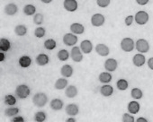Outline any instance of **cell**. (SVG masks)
<instances>
[{
    "label": "cell",
    "mask_w": 153,
    "mask_h": 122,
    "mask_svg": "<svg viewBox=\"0 0 153 122\" xmlns=\"http://www.w3.org/2000/svg\"><path fill=\"white\" fill-rule=\"evenodd\" d=\"M135 48L139 51V53H147L149 50V44L144 39H140L135 43Z\"/></svg>",
    "instance_id": "cell-5"
},
{
    "label": "cell",
    "mask_w": 153,
    "mask_h": 122,
    "mask_svg": "<svg viewBox=\"0 0 153 122\" xmlns=\"http://www.w3.org/2000/svg\"><path fill=\"white\" fill-rule=\"evenodd\" d=\"M135 43L131 38H124L121 41V49L124 52H131L134 49Z\"/></svg>",
    "instance_id": "cell-4"
},
{
    "label": "cell",
    "mask_w": 153,
    "mask_h": 122,
    "mask_svg": "<svg viewBox=\"0 0 153 122\" xmlns=\"http://www.w3.org/2000/svg\"><path fill=\"white\" fill-rule=\"evenodd\" d=\"M48 102V97L44 93H37L33 97V103L38 108H43Z\"/></svg>",
    "instance_id": "cell-1"
},
{
    "label": "cell",
    "mask_w": 153,
    "mask_h": 122,
    "mask_svg": "<svg viewBox=\"0 0 153 122\" xmlns=\"http://www.w3.org/2000/svg\"><path fill=\"white\" fill-rule=\"evenodd\" d=\"M73 73H74V70L70 65H64V66H62V68L60 69V74L65 78H68V77L72 76Z\"/></svg>",
    "instance_id": "cell-18"
},
{
    "label": "cell",
    "mask_w": 153,
    "mask_h": 122,
    "mask_svg": "<svg viewBox=\"0 0 153 122\" xmlns=\"http://www.w3.org/2000/svg\"><path fill=\"white\" fill-rule=\"evenodd\" d=\"M105 22V18L101 14H95L91 17V24L95 27H100L104 25Z\"/></svg>",
    "instance_id": "cell-8"
},
{
    "label": "cell",
    "mask_w": 153,
    "mask_h": 122,
    "mask_svg": "<svg viewBox=\"0 0 153 122\" xmlns=\"http://www.w3.org/2000/svg\"><path fill=\"white\" fill-rule=\"evenodd\" d=\"M41 1L42 3H44V4H50V3L52 2V0H41Z\"/></svg>",
    "instance_id": "cell-47"
},
{
    "label": "cell",
    "mask_w": 153,
    "mask_h": 122,
    "mask_svg": "<svg viewBox=\"0 0 153 122\" xmlns=\"http://www.w3.org/2000/svg\"><path fill=\"white\" fill-rule=\"evenodd\" d=\"M127 109H128L129 113H131L132 115H135L140 111V103L137 101H132L129 102Z\"/></svg>",
    "instance_id": "cell-17"
},
{
    "label": "cell",
    "mask_w": 153,
    "mask_h": 122,
    "mask_svg": "<svg viewBox=\"0 0 153 122\" xmlns=\"http://www.w3.org/2000/svg\"><path fill=\"white\" fill-rule=\"evenodd\" d=\"M23 11H24V13H25V15L30 16V15H35L36 8H35V7H34L33 5H26V6L24 7Z\"/></svg>",
    "instance_id": "cell-27"
},
{
    "label": "cell",
    "mask_w": 153,
    "mask_h": 122,
    "mask_svg": "<svg viewBox=\"0 0 153 122\" xmlns=\"http://www.w3.org/2000/svg\"><path fill=\"white\" fill-rule=\"evenodd\" d=\"M46 33V31L43 27H37L34 31V35L37 38H42Z\"/></svg>",
    "instance_id": "cell-36"
},
{
    "label": "cell",
    "mask_w": 153,
    "mask_h": 122,
    "mask_svg": "<svg viewBox=\"0 0 153 122\" xmlns=\"http://www.w3.org/2000/svg\"><path fill=\"white\" fill-rule=\"evenodd\" d=\"M133 21H134V16H132V15H128V16L125 18V20H124L125 25H126V26H131V25L132 24Z\"/></svg>",
    "instance_id": "cell-40"
},
{
    "label": "cell",
    "mask_w": 153,
    "mask_h": 122,
    "mask_svg": "<svg viewBox=\"0 0 153 122\" xmlns=\"http://www.w3.org/2000/svg\"><path fill=\"white\" fill-rule=\"evenodd\" d=\"M80 49L83 53L85 54H89L93 50V44L90 40H85L80 43Z\"/></svg>",
    "instance_id": "cell-15"
},
{
    "label": "cell",
    "mask_w": 153,
    "mask_h": 122,
    "mask_svg": "<svg viewBox=\"0 0 153 122\" xmlns=\"http://www.w3.org/2000/svg\"><path fill=\"white\" fill-rule=\"evenodd\" d=\"M96 52L101 56V57H106L109 55L110 53V49L109 48L105 45V44H103V43H99L96 46Z\"/></svg>",
    "instance_id": "cell-12"
},
{
    "label": "cell",
    "mask_w": 153,
    "mask_h": 122,
    "mask_svg": "<svg viewBox=\"0 0 153 122\" xmlns=\"http://www.w3.org/2000/svg\"><path fill=\"white\" fill-rule=\"evenodd\" d=\"M11 48V43L7 39L2 38L0 40V50L3 52H7Z\"/></svg>",
    "instance_id": "cell-26"
},
{
    "label": "cell",
    "mask_w": 153,
    "mask_h": 122,
    "mask_svg": "<svg viewBox=\"0 0 153 122\" xmlns=\"http://www.w3.org/2000/svg\"><path fill=\"white\" fill-rule=\"evenodd\" d=\"M149 14L145 11H139L136 13L134 16V21L139 24V25H144L149 22Z\"/></svg>",
    "instance_id": "cell-3"
},
{
    "label": "cell",
    "mask_w": 153,
    "mask_h": 122,
    "mask_svg": "<svg viewBox=\"0 0 153 122\" xmlns=\"http://www.w3.org/2000/svg\"><path fill=\"white\" fill-rule=\"evenodd\" d=\"M82 50L80 49V47H73L70 52V57H72L74 62H81L83 59V55H82Z\"/></svg>",
    "instance_id": "cell-6"
},
{
    "label": "cell",
    "mask_w": 153,
    "mask_h": 122,
    "mask_svg": "<svg viewBox=\"0 0 153 122\" xmlns=\"http://www.w3.org/2000/svg\"><path fill=\"white\" fill-rule=\"evenodd\" d=\"M57 43L53 39H48L44 41V48L48 50H52L56 48Z\"/></svg>",
    "instance_id": "cell-31"
},
{
    "label": "cell",
    "mask_w": 153,
    "mask_h": 122,
    "mask_svg": "<svg viewBox=\"0 0 153 122\" xmlns=\"http://www.w3.org/2000/svg\"><path fill=\"white\" fill-rule=\"evenodd\" d=\"M118 62L114 58H108L105 62V68L108 72H114L117 69Z\"/></svg>",
    "instance_id": "cell-9"
},
{
    "label": "cell",
    "mask_w": 153,
    "mask_h": 122,
    "mask_svg": "<svg viewBox=\"0 0 153 122\" xmlns=\"http://www.w3.org/2000/svg\"><path fill=\"white\" fill-rule=\"evenodd\" d=\"M50 105H51V108L53 110H60L63 108L64 103H63V101H62V100L56 98V99H53V100L51 101Z\"/></svg>",
    "instance_id": "cell-22"
},
{
    "label": "cell",
    "mask_w": 153,
    "mask_h": 122,
    "mask_svg": "<svg viewBox=\"0 0 153 122\" xmlns=\"http://www.w3.org/2000/svg\"><path fill=\"white\" fill-rule=\"evenodd\" d=\"M58 58L60 61H67L69 58V53L66 49H61L58 52Z\"/></svg>",
    "instance_id": "cell-34"
},
{
    "label": "cell",
    "mask_w": 153,
    "mask_h": 122,
    "mask_svg": "<svg viewBox=\"0 0 153 122\" xmlns=\"http://www.w3.org/2000/svg\"><path fill=\"white\" fill-rule=\"evenodd\" d=\"M132 63L135 67L137 68H140L142 67L145 63H146V58L144 57V55L142 53H138L135 54L134 57H132Z\"/></svg>",
    "instance_id": "cell-11"
},
{
    "label": "cell",
    "mask_w": 153,
    "mask_h": 122,
    "mask_svg": "<svg viewBox=\"0 0 153 122\" xmlns=\"http://www.w3.org/2000/svg\"><path fill=\"white\" fill-rule=\"evenodd\" d=\"M67 122H76V118H68L66 119Z\"/></svg>",
    "instance_id": "cell-46"
},
{
    "label": "cell",
    "mask_w": 153,
    "mask_h": 122,
    "mask_svg": "<svg viewBox=\"0 0 153 122\" xmlns=\"http://www.w3.org/2000/svg\"><path fill=\"white\" fill-rule=\"evenodd\" d=\"M79 111V109L76 104L70 103V104H68L66 107V113L70 117H75L76 115H78Z\"/></svg>",
    "instance_id": "cell-14"
},
{
    "label": "cell",
    "mask_w": 153,
    "mask_h": 122,
    "mask_svg": "<svg viewBox=\"0 0 153 122\" xmlns=\"http://www.w3.org/2000/svg\"><path fill=\"white\" fill-rule=\"evenodd\" d=\"M15 32L17 36H24L26 34L27 32V28L25 25H23V24H19L17 26H16L15 28Z\"/></svg>",
    "instance_id": "cell-28"
},
{
    "label": "cell",
    "mask_w": 153,
    "mask_h": 122,
    "mask_svg": "<svg viewBox=\"0 0 153 122\" xmlns=\"http://www.w3.org/2000/svg\"><path fill=\"white\" fill-rule=\"evenodd\" d=\"M4 11L7 15H15L18 12V7H17V6L16 4L10 3V4H8V5H7L5 7Z\"/></svg>",
    "instance_id": "cell-20"
},
{
    "label": "cell",
    "mask_w": 153,
    "mask_h": 122,
    "mask_svg": "<svg viewBox=\"0 0 153 122\" xmlns=\"http://www.w3.org/2000/svg\"><path fill=\"white\" fill-rule=\"evenodd\" d=\"M70 31L72 33L76 34V35H79V34H82L84 33L85 32V27L83 24H79V23H75V24H72L70 25Z\"/></svg>",
    "instance_id": "cell-13"
},
{
    "label": "cell",
    "mask_w": 153,
    "mask_h": 122,
    "mask_svg": "<svg viewBox=\"0 0 153 122\" xmlns=\"http://www.w3.org/2000/svg\"><path fill=\"white\" fill-rule=\"evenodd\" d=\"M147 65H148V67L149 68V69L153 70V57H150V58L148 59V61H147Z\"/></svg>",
    "instance_id": "cell-42"
},
{
    "label": "cell",
    "mask_w": 153,
    "mask_h": 122,
    "mask_svg": "<svg viewBox=\"0 0 153 122\" xmlns=\"http://www.w3.org/2000/svg\"><path fill=\"white\" fill-rule=\"evenodd\" d=\"M12 121H13V122H24V121H25V118H24L23 117L15 116V117L12 118Z\"/></svg>",
    "instance_id": "cell-41"
},
{
    "label": "cell",
    "mask_w": 153,
    "mask_h": 122,
    "mask_svg": "<svg viewBox=\"0 0 153 122\" xmlns=\"http://www.w3.org/2000/svg\"><path fill=\"white\" fill-rule=\"evenodd\" d=\"M131 95L134 100H140L143 96V93L140 88H133L131 92Z\"/></svg>",
    "instance_id": "cell-32"
},
{
    "label": "cell",
    "mask_w": 153,
    "mask_h": 122,
    "mask_svg": "<svg viewBox=\"0 0 153 122\" xmlns=\"http://www.w3.org/2000/svg\"><path fill=\"white\" fill-rule=\"evenodd\" d=\"M149 0H136L137 4L140 5V6H145V5H147L149 3Z\"/></svg>",
    "instance_id": "cell-43"
},
{
    "label": "cell",
    "mask_w": 153,
    "mask_h": 122,
    "mask_svg": "<svg viewBox=\"0 0 153 122\" xmlns=\"http://www.w3.org/2000/svg\"><path fill=\"white\" fill-rule=\"evenodd\" d=\"M31 90L26 85H20L16 89V95L19 99H26L30 95Z\"/></svg>",
    "instance_id": "cell-2"
},
{
    "label": "cell",
    "mask_w": 153,
    "mask_h": 122,
    "mask_svg": "<svg viewBox=\"0 0 153 122\" xmlns=\"http://www.w3.org/2000/svg\"><path fill=\"white\" fill-rule=\"evenodd\" d=\"M49 61H50L49 56L44 53H41L36 57V63L38 66H41V67L46 66L49 63Z\"/></svg>",
    "instance_id": "cell-16"
},
{
    "label": "cell",
    "mask_w": 153,
    "mask_h": 122,
    "mask_svg": "<svg viewBox=\"0 0 153 122\" xmlns=\"http://www.w3.org/2000/svg\"><path fill=\"white\" fill-rule=\"evenodd\" d=\"M33 23L37 25H41L43 23V15L42 14H35L33 16Z\"/></svg>",
    "instance_id": "cell-37"
},
{
    "label": "cell",
    "mask_w": 153,
    "mask_h": 122,
    "mask_svg": "<svg viewBox=\"0 0 153 122\" xmlns=\"http://www.w3.org/2000/svg\"><path fill=\"white\" fill-rule=\"evenodd\" d=\"M78 88H76L75 85H68V87H66L65 90V94L68 98H74L78 95Z\"/></svg>",
    "instance_id": "cell-21"
},
{
    "label": "cell",
    "mask_w": 153,
    "mask_h": 122,
    "mask_svg": "<svg viewBox=\"0 0 153 122\" xmlns=\"http://www.w3.org/2000/svg\"><path fill=\"white\" fill-rule=\"evenodd\" d=\"M63 7L68 12H75L79 7V4L76 0H64Z\"/></svg>",
    "instance_id": "cell-10"
},
{
    "label": "cell",
    "mask_w": 153,
    "mask_h": 122,
    "mask_svg": "<svg viewBox=\"0 0 153 122\" xmlns=\"http://www.w3.org/2000/svg\"><path fill=\"white\" fill-rule=\"evenodd\" d=\"M135 118L132 115H131V113H124L123 116V122H134Z\"/></svg>",
    "instance_id": "cell-39"
},
{
    "label": "cell",
    "mask_w": 153,
    "mask_h": 122,
    "mask_svg": "<svg viewBox=\"0 0 153 122\" xmlns=\"http://www.w3.org/2000/svg\"><path fill=\"white\" fill-rule=\"evenodd\" d=\"M20 110L16 107H13V108H7L5 110V115L7 117H15L17 116V114L19 113Z\"/></svg>",
    "instance_id": "cell-29"
},
{
    "label": "cell",
    "mask_w": 153,
    "mask_h": 122,
    "mask_svg": "<svg viewBox=\"0 0 153 122\" xmlns=\"http://www.w3.org/2000/svg\"><path fill=\"white\" fill-rule=\"evenodd\" d=\"M111 3V0H97V4L99 7L105 8L107 7Z\"/></svg>",
    "instance_id": "cell-38"
},
{
    "label": "cell",
    "mask_w": 153,
    "mask_h": 122,
    "mask_svg": "<svg viewBox=\"0 0 153 122\" xmlns=\"http://www.w3.org/2000/svg\"><path fill=\"white\" fill-rule=\"evenodd\" d=\"M4 102L8 106H13L16 103V98L12 94H7L4 98Z\"/></svg>",
    "instance_id": "cell-30"
},
{
    "label": "cell",
    "mask_w": 153,
    "mask_h": 122,
    "mask_svg": "<svg viewBox=\"0 0 153 122\" xmlns=\"http://www.w3.org/2000/svg\"><path fill=\"white\" fill-rule=\"evenodd\" d=\"M34 120L37 122H43L46 120V113L44 111H38L34 115Z\"/></svg>",
    "instance_id": "cell-35"
},
{
    "label": "cell",
    "mask_w": 153,
    "mask_h": 122,
    "mask_svg": "<svg viewBox=\"0 0 153 122\" xmlns=\"http://www.w3.org/2000/svg\"><path fill=\"white\" fill-rule=\"evenodd\" d=\"M5 57H6V56L4 54V52L1 51V52H0V61H1V62H3V61L5 60Z\"/></svg>",
    "instance_id": "cell-44"
},
{
    "label": "cell",
    "mask_w": 153,
    "mask_h": 122,
    "mask_svg": "<svg viewBox=\"0 0 153 122\" xmlns=\"http://www.w3.org/2000/svg\"><path fill=\"white\" fill-rule=\"evenodd\" d=\"M136 121L137 122H148V119L145 118H139L136 119Z\"/></svg>",
    "instance_id": "cell-45"
},
{
    "label": "cell",
    "mask_w": 153,
    "mask_h": 122,
    "mask_svg": "<svg viewBox=\"0 0 153 122\" xmlns=\"http://www.w3.org/2000/svg\"><path fill=\"white\" fill-rule=\"evenodd\" d=\"M112 75H111V73L110 72H103V73H101L100 75H99V76H98V79H99V81L102 83V84H108V83H110L111 81H112Z\"/></svg>",
    "instance_id": "cell-24"
},
{
    "label": "cell",
    "mask_w": 153,
    "mask_h": 122,
    "mask_svg": "<svg viewBox=\"0 0 153 122\" xmlns=\"http://www.w3.org/2000/svg\"><path fill=\"white\" fill-rule=\"evenodd\" d=\"M67 86H68V80L65 79L64 77L59 78V79L55 82V85H54V87H55V89H57V90H63V89H65Z\"/></svg>",
    "instance_id": "cell-25"
},
{
    "label": "cell",
    "mask_w": 153,
    "mask_h": 122,
    "mask_svg": "<svg viewBox=\"0 0 153 122\" xmlns=\"http://www.w3.org/2000/svg\"><path fill=\"white\" fill-rule=\"evenodd\" d=\"M100 93L105 97H109L114 93V88L109 85H103L100 89Z\"/></svg>",
    "instance_id": "cell-23"
},
{
    "label": "cell",
    "mask_w": 153,
    "mask_h": 122,
    "mask_svg": "<svg viewBox=\"0 0 153 122\" xmlns=\"http://www.w3.org/2000/svg\"><path fill=\"white\" fill-rule=\"evenodd\" d=\"M18 63L23 68H29L32 65V58L29 56H22L18 60Z\"/></svg>",
    "instance_id": "cell-19"
},
{
    "label": "cell",
    "mask_w": 153,
    "mask_h": 122,
    "mask_svg": "<svg viewBox=\"0 0 153 122\" xmlns=\"http://www.w3.org/2000/svg\"><path fill=\"white\" fill-rule=\"evenodd\" d=\"M78 40V36H76L74 33H66L63 36V43L67 46H74Z\"/></svg>",
    "instance_id": "cell-7"
},
{
    "label": "cell",
    "mask_w": 153,
    "mask_h": 122,
    "mask_svg": "<svg viewBox=\"0 0 153 122\" xmlns=\"http://www.w3.org/2000/svg\"><path fill=\"white\" fill-rule=\"evenodd\" d=\"M117 88L120 91H125L129 87V83L125 79H119L116 83Z\"/></svg>",
    "instance_id": "cell-33"
}]
</instances>
